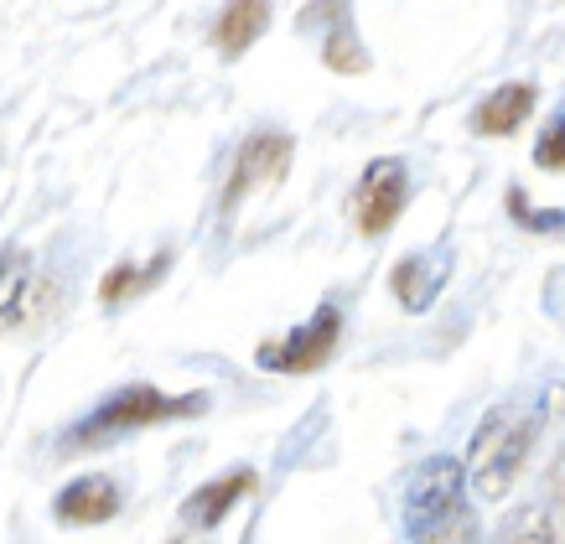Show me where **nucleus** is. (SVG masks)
Returning a JSON list of instances; mask_svg holds the SVG:
<instances>
[{"mask_svg":"<svg viewBox=\"0 0 565 544\" xmlns=\"http://www.w3.org/2000/svg\"><path fill=\"white\" fill-rule=\"evenodd\" d=\"M405 534L411 540H472L467 513V467L457 457H426L405 493Z\"/></svg>","mask_w":565,"mask_h":544,"instance_id":"f257e3e1","label":"nucleus"},{"mask_svg":"<svg viewBox=\"0 0 565 544\" xmlns=\"http://www.w3.org/2000/svg\"><path fill=\"white\" fill-rule=\"evenodd\" d=\"M207 399L203 394H161L151 384H130V390L109 394L99 409H88L84 420L68 430L63 451H88V446H109L115 436H130V430L146 426H167V420H192L203 415Z\"/></svg>","mask_w":565,"mask_h":544,"instance_id":"f03ea898","label":"nucleus"},{"mask_svg":"<svg viewBox=\"0 0 565 544\" xmlns=\"http://www.w3.org/2000/svg\"><path fill=\"white\" fill-rule=\"evenodd\" d=\"M534 430H540V415H534V409H524V405L488 409L478 420L472 451H467V482H472L482 498H503L514 488V477L524 472V461H530Z\"/></svg>","mask_w":565,"mask_h":544,"instance_id":"7ed1b4c3","label":"nucleus"},{"mask_svg":"<svg viewBox=\"0 0 565 544\" xmlns=\"http://www.w3.org/2000/svg\"><path fill=\"white\" fill-rule=\"evenodd\" d=\"M338 338H343V311L317 307V317L301 322L296 332H286V338H275V342H259L255 363L270 369V374H311V369H322L327 358L338 353Z\"/></svg>","mask_w":565,"mask_h":544,"instance_id":"20e7f679","label":"nucleus"},{"mask_svg":"<svg viewBox=\"0 0 565 544\" xmlns=\"http://www.w3.org/2000/svg\"><path fill=\"white\" fill-rule=\"evenodd\" d=\"M57 301V290L26 249H0V332L42 322Z\"/></svg>","mask_w":565,"mask_h":544,"instance_id":"39448f33","label":"nucleus"},{"mask_svg":"<svg viewBox=\"0 0 565 544\" xmlns=\"http://www.w3.org/2000/svg\"><path fill=\"white\" fill-rule=\"evenodd\" d=\"M405 203H411V171H405V161L379 156L374 167L363 171L359 192H353V223H359V234L374 238V234H384V228H394V218L405 213Z\"/></svg>","mask_w":565,"mask_h":544,"instance_id":"423d86ee","label":"nucleus"},{"mask_svg":"<svg viewBox=\"0 0 565 544\" xmlns=\"http://www.w3.org/2000/svg\"><path fill=\"white\" fill-rule=\"evenodd\" d=\"M291 171V136L280 130H259V136L244 140V151L234 156V171H228V188H223V207H239L249 192L270 188Z\"/></svg>","mask_w":565,"mask_h":544,"instance_id":"0eeeda50","label":"nucleus"},{"mask_svg":"<svg viewBox=\"0 0 565 544\" xmlns=\"http://www.w3.org/2000/svg\"><path fill=\"white\" fill-rule=\"evenodd\" d=\"M322 26V63L332 73H369V47L353 32V6L348 0H311L301 11V32Z\"/></svg>","mask_w":565,"mask_h":544,"instance_id":"6e6552de","label":"nucleus"},{"mask_svg":"<svg viewBox=\"0 0 565 544\" xmlns=\"http://www.w3.org/2000/svg\"><path fill=\"white\" fill-rule=\"evenodd\" d=\"M120 513V488L109 482V477H78V482H68L63 493L52 498V519L57 524H109Z\"/></svg>","mask_w":565,"mask_h":544,"instance_id":"1a4fd4ad","label":"nucleus"},{"mask_svg":"<svg viewBox=\"0 0 565 544\" xmlns=\"http://www.w3.org/2000/svg\"><path fill=\"white\" fill-rule=\"evenodd\" d=\"M249 493H255V472H249V467H234V472L213 477V482H203V488L182 503V529H213V524H223V519L234 513V503H239V498H249Z\"/></svg>","mask_w":565,"mask_h":544,"instance_id":"9d476101","label":"nucleus"},{"mask_svg":"<svg viewBox=\"0 0 565 544\" xmlns=\"http://www.w3.org/2000/svg\"><path fill=\"white\" fill-rule=\"evenodd\" d=\"M446 270H451V249L436 244V249H420V255H405L399 259V270H394V296H399V307L411 311H426L446 286Z\"/></svg>","mask_w":565,"mask_h":544,"instance_id":"9b49d317","label":"nucleus"},{"mask_svg":"<svg viewBox=\"0 0 565 544\" xmlns=\"http://www.w3.org/2000/svg\"><path fill=\"white\" fill-rule=\"evenodd\" d=\"M270 26V0H228L213 21V47L223 57H244Z\"/></svg>","mask_w":565,"mask_h":544,"instance_id":"f8f14e48","label":"nucleus"},{"mask_svg":"<svg viewBox=\"0 0 565 544\" xmlns=\"http://www.w3.org/2000/svg\"><path fill=\"white\" fill-rule=\"evenodd\" d=\"M530 115H534V84H503L472 109V130L478 136H514Z\"/></svg>","mask_w":565,"mask_h":544,"instance_id":"ddd939ff","label":"nucleus"},{"mask_svg":"<svg viewBox=\"0 0 565 544\" xmlns=\"http://www.w3.org/2000/svg\"><path fill=\"white\" fill-rule=\"evenodd\" d=\"M167 265H172V255H156V259H146V265H115V270L99 280V301L115 307V301H130L140 290H151L156 280L167 275Z\"/></svg>","mask_w":565,"mask_h":544,"instance_id":"4468645a","label":"nucleus"},{"mask_svg":"<svg viewBox=\"0 0 565 544\" xmlns=\"http://www.w3.org/2000/svg\"><path fill=\"white\" fill-rule=\"evenodd\" d=\"M519 524H503L498 540H565V529L550 524V513H514Z\"/></svg>","mask_w":565,"mask_h":544,"instance_id":"2eb2a0df","label":"nucleus"},{"mask_svg":"<svg viewBox=\"0 0 565 544\" xmlns=\"http://www.w3.org/2000/svg\"><path fill=\"white\" fill-rule=\"evenodd\" d=\"M534 161H540L545 171H565V115L550 119L545 136L534 140Z\"/></svg>","mask_w":565,"mask_h":544,"instance_id":"dca6fc26","label":"nucleus"},{"mask_svg":"<svg viewBox=\"0 0 565 544\" xmlns=\"http://www.w3.org/2000/svg\"><path fill=\"white\" fill-rule=\"evenodd\" d=\"M509 213H514L519 223L540 228V234H555V228H565V213H545V207H530V203H524V192H509Z\"/></svg>","mask_w":565,"mask_h":544,"instance_id":"f3484780","label":"nucleus"},{"mask_svg":"<svg viewBox=\"0 0 565 544\" xmlns=\"http://www.w3.org/2000/svg\"><path fill=\"white\" fill-rule=\"evenodd\" d=\"M555 498L565 503V461H561V472H555Z\"/></svg>","mask_w":565,"mask_h":544,"instance_id":"a211bd4d","label":"nucleus"}]
</instances>
